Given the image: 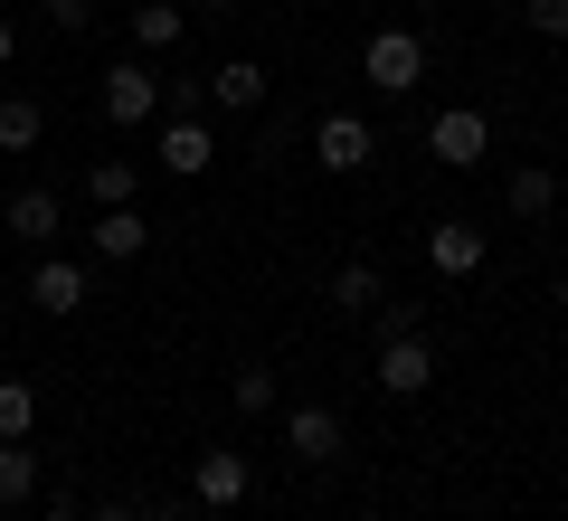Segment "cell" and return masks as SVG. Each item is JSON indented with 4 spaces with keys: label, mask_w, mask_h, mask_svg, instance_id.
Instances as JSON below:
<instances>
[{
    "label": "cell",
    "mask_w": 568,
    "mask_h": 521,
    "mask_svg": "<svg viewBox=\"0 0 568 521\" xmlns=\"http://www.w3.org/2000/svg\"><path fill=\"white\" fill-rule=\"evenodd\" d=\"M104 123H123V133H142V123L162 114V67H142V58H114L104 67Z\"/></svg>",
    "instance_id": "cell-1"
},
{
    "label": "cell",
    "mask_w": 568,
    "mask_h": 521,
    "mask_svg": "<svg viewBox=\"0 0 568 521\" xmlns=\"http://www.w3.org/2000/svg\"><path fill=\"white\" fill-rule=\"evenodd\" d=\"M284 455L294 464H313V474H323V464H342L351 455V427H342V408H284Z\"/></svg>",
    "instance_id": "cell-2"
},
{
    "label": "cell",
    "mask_w": 568,
    "mask_h": 521,
    "mask_svg": "<svg viewBox=\"0 0 568 521\" xmlns=\"http://www.w3.org/2000/svg\"><path fill=\"white\" fill-rule=\"evenodd\" d=\"M369 380H379V399H426V389H436V341H426V332H398V341H379Z\"/></svg>",
    "instance_id": "cell-3"
},
{
    "label": "cell",
    "mask_w": 568,
    "mask_h": 521,
    "mask_svg": "<svg viewBox=\"0 0 568 521\" xmlns=\"http://www.w3.org/2000/svg\"><path fill=\"white\" fill-rule=\"evenodd\" d=\"M361 77L379 86V96H417V77H426V39H417V29H379V39L361 48Z\"/></svg>",
    "instance_id": "cell-4"
},
{
    "label": "cell",
    "mask_w": 568,
    "mask_h": 521,
    "mask_svg": "<svg viewBox=\"0 0 568 521\" xmlns=\"http://www.w3.org/2000/svg\"><path fill=\"white\" fill-rule=\"evenodd\" d=\"M246 493H256V464H246L237 445H209V455L190 464V502H200V512H237Z\"/></svg>",
    "instance_id": "cell-5"
},
{
    "label": "cell",
    "mask_w": 568,
    "mask_h": 521,
    "mask_svg": "<svg viewBox=\"0 0 568 521\" xmlns=\"http://www.w3.org/2000/svg\"><path fill=\"white\" fill-rule=\"evenodd\" d=\"M426 152L446 161V171H474V161L493 152V114L484 104H446V114L426 123Z\"/></svg>",
    "instance_id": "cell-6"
},
{
    "label": "cell",
    "mask_w": 568,
    "mask_h": 521,
    "mask_svg": "<svg viewBox=\"0 0 568 521\" xmlns=\"http://www.w3.org/2000/svg\"><path fill=\"white\" fill-rule=\"evenodd\" d=\"M313 161H323L332 181H351V171L379 161V133H369L361 114H323V123H313Z\"/></svg>",
    "instance_id": "cell-7"
},
{
    "label": "cell",
    "mask_w": 568,
    "mask_h": 521,
    "mask_svg": "<svg viewBox=\"0 0 568 521\" xmlns=\"http://www.w3.org/2000/svg\"><path fill=\"white\" fill-rule=\"evenodd\" d=\"M484 257H493V238L474 219H436L426 228V265H436V275L446 284H465V275H484Z\"/></svg>",
    "instance_id": "cell-8"
},
{
    "label": "cell",
    "mask_w": 568,
    "mask_h": 521,
    "mask_svg": "<svg viewBox=\"0 0 568 521\" xmlns=\"http://www.w3.org/2000/svg\"><path fill=\"white\" fill-rule=\"evenodd\" d=\"M152 161H162L171 181H200L209 161H219V142H209V114H171L162 142H152Z\"/></svg>",
    "instance_id": "cell-9"
},
{
    "label": "cell",
    "mask_w": 568,
    "mask_h": 521,
    "mask_svg": "<svg viewBox=\"0 0 568 521\" xmlns=\"http://www.w3.org/2000/svg\"><path fill=\"white\" fill-rule=\"evenodd\" d=\"M29 303H39L48 322H67V313H85V265H77V257H58V247H48V257L29 265Z\"/></svg>",
    "instance_id": "cell-10"
},
{
    "label": "cell",
    "mask_w": 568,
    "mask_h": 521,
    "mask_svg": "<svg viewBox=\"0 0 568 521\" xmlns=\"http://www.w3.org/2000/svg\"><path fill=\"white\" fill-rule=\"evenodd\" d=\"M85 247H95L104 265H133L142 247H152V219H142V200H133V209H95V228H85Z\"/></svg>",
    "instance_id": "cell-11"
},
{
    "label": "cell",
    "mask_w": 568,
    "mask_h": 521,
    "mask_svg": "<svg viewBox=\"0 0 568 521\" xmlns=\"http://www.w3.org/2000/svg\"><path fill=\"white\" fill-rule=\"evenodd\" d=\"M58 190H20V200H10V209H0V238H20V247H39V257H48V238H58Z\"/></svg>",
    "instance_id": "cell-12"
},
{
    "label": "cell",
    "mask_w": 568,
    "mask_h": 521,
    "mask_svg": "<svg viewBox=\"0 0 568 521\" xmlns=\"http://www.w3.org/2000/svg\"><path fill=\"white\" fill-rule=\"evenodd\" d=\"M209 104H219V114H256L265 104V67L256 58H219L209 67Z\"/></svg>",
    "instance_id": "cell-13"
},
{
    "label": "cell",
    "mask_w": 568,
    "mask_h": 521,
    "mask_svg": "<svg viewBox=\"0 0 568 521\" xmlns=\"http://www.w3.org/2000/svg\"><path fill=\"white\" fill-rule=\"evenodd\" d=\"M181 39H190V10H181V0H133V48H142V58H171Z\"/></svg>",
    "instance_id": "cell-14"
},
{
    "label": "cell",
    "mask_w": 568,
    "mask_h": 521,
    "mask_svg": "<svg viewBox=\"0 0 568 521\" xmlns=\"http://www.w3.org/2000/svg\"><path fill=\"white\" fill-rule=\"evenodd\" d=\"M379 303H388V275H379L369 257H351L342 275H332V313H351V322H361V313H379Z\"/></svg>",
    "instance_id": "cell-15"
},
{
    "label": "cell",
    "mask_w": 568,
    "mask_h": 521,
    "mask_svg": "<svg viewBox=\"0 0 568 521\" xmlns=\"http://www.w3.org/2000/svg\"><path fill=\"white\" fill-rule=\"evenodd\" d=\"M503 200H511V219H549V209H559V171H540V161H511Z\"/></svg>",
    "instance_id": "cell-16"
},
{
    "label": "cell",
    "mask_w": 568,
    "mask_h": 521,
    "mask_svg": "<svg viewBox=\"0 0 568 521\" xmlns=\"http://www.w3.org/2000/svg\"><path fill=\"white\" fill-rule=\"evenodd\" d=\"M85 200H95V209H133V200H142V171H133L123 152H104L95 171H85Z\"/></svg>",
    "instance_id": "cell-17"
},
{
    "label": "cell",
    "mask_w": 568,
    "mask_h": 521,
    "mask_svg": "<svg viewBox=\"0 0 568 521\" xmlns=\"http://www.w3.org/2000/svg\"><path fill=\"white\" fill-rule=\"evenodd\" d=\"M39 133H48L39 96H0V152H39Z\"/></svg>",
    "instance_id": "cell-18"
},
{
    "label": "cell",
    "mask_w": 568,
    "mask_h": 521,
    "mask_svg": "<svg viewBox=\"0 0 568 521\" xmlns=\"http://www.w3.org/2000/svg\"><path fill=\"white\" fill-rule=\"evenodd\" d=\"M20 502H39V455H29V437L0 445V512H20Z\"/></svg>",
    "instance_id": "cell-19"
},
{
    "label": "cell",
    "mask_w": 568,
    "mask_h": 521,
    "mask_svg": "<svg viewBox=\"0 0 568 521\" xmlns=\"http://www.w3.org/2000/svg\"><path fill=\"white\" fill-rule=\"evenodd\" d=\"M227 399H237L246 418H275V370H265V361H237V370H227Z\"/></svg>",
    "instance_id": "cell-20"
},
{
    "label": "cell",
    "mask_w": 568,
    "mask_h": 521,
    "mask_svg": "<svg viewBox=\"0 0 568 521\" xmlns=\"http://www.w3.org/2000/svg\"><path fill=\"white\" fill-rule=\"evenodd\" d=\"M29 427H39V389H29V380H0V445H20Z\"/></svg>",
    "instance_id": "cell-21"
},
{
    "label": "cell",
    "mask_w": 568,
    "mask_h": 521,
    "mask_svg": "<svg viewBox=\"0 0 568 521\" xmlns=\"http://www.w3.org/2000/svg\"><path fill=\"white\" fill-rule=\"evenodd\" d=\"M39 10H48L58 39H85V29H95V0H39Z\"/></svg>",
    "instance_id": "cell-22"
},
{
    "label": "cell",
    "mask_w": 568,
    "mask_h": 521,
    "mask_svg": "<svg viewBox=\"0 0 568 521\" xmlns=\"http://www.w3.org/2000/svg\"><path fill=\"white\" fill-rule=\"evenodd\" d=\"M369 332H379V341H398V332H426V303H379V313H369Z\"/></svg>",
    "instance_id": "cell-23"
},
{
    "label": "cell",
    "mask_w": 568,
    "mask_h": 521,
    "mask_svg": "<svg viewBox=\"0 0 568 521\" xmlns=\"http://www.w3.org/2000/svg\"><path fill=\"white\" fill-rule=\"evenodd\" d=\"M530 10V29H540V39H568V0H521Z\"/></svg>",
    "instance_id": "cell-24"
},
{
    "label": "cell",
    "mask_w": 568,
    "mask_h": 521,
    "mask_svg": "<svg viewBox=\"0 0 568 521\" xmlns=\"http://www.w3.org/2000/svg\"><path fill=\"white\" fill-rule=\"evenodd\" d=\"M95 521H152V502H95Z\"/></svg>",
    "instance_id": "cell-25"
},
{
    "label": "cell",
    "mask_w": 568,
    "mask_h": 521,
    "mask_svg": "<svg viewBox=\"0 0 568 521\" xmlns=\"http://www.w3.org/2000/svg\"><path fill=\"white\" fill-rule=\"evenodd\" d=\"M39 521H95V512H85V502H67V493H58V502H48V512H39Z\"/></svg>",
    "instance_id": "cell-26"
},
{
    "label": "cell",
    "mask_w": 568,
    "mask_h": 521,
    "mask_svg": "<svg viewBox=\"0 0 568 521\" xmlns=\"http://www.w3.org/2000/svg\"><path fill=\"white\" fill-rule=\"evenodd\" d=\"M10 58H20V29H10V20H0V67H10Z\"/></svg>",
    "instance_id": "cell-27"
},
{
    "label": "cell",
    "mask_w": 568,
    "mask_h": 521,
    "mask_svg": "<svg viewBox=\"0 0 568 521\" xmlns=\"http://www.w3.org/2000/svg\"><path fill=\"white\" fill-rule=\"evenodd\" d=\"M549 303H559V313H568V275H559V284H549Z\"/></svg>",
    "instance_id": "cell-28"
},
{
    "label": "cell",
    "mask_w": 568,
    "mask_h": 521,
    "mask_svg": "<svg viewBox=\"0 0 568 521\" xmlns=\"http://www.w3.org/2000/svg\"><path fill=\"white\" fill-rule=\"evenodd\" d=\"M209 10H246V0H209Z\"/></svg>",
    "instance_id": "cell-29"
},
{
    "label": "cell",
    "mask_w": 568,
    "mask_h": 521,
    "mask_svg": "<svg viewBox=\"0 0 568 521\" xmlns=\"http://www.w3.org/2000/svg\"><path fill=\"white\" fill-rule=\"evenodd\" d=\"M0 322H10V294H0Z\"/></svg>",
    "instance_id": "cell-30"
}]
</instances>
